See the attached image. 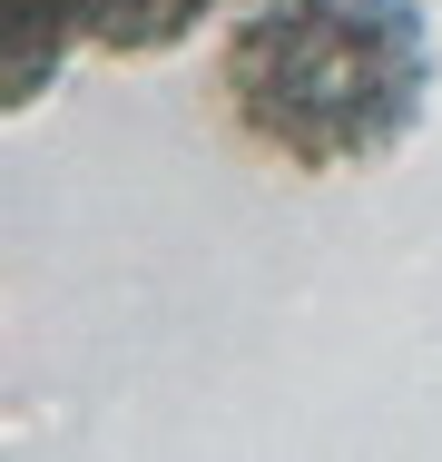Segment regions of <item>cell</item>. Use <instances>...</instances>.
Wrapping results in <instances>:
<instances>
[{
  "label": "cell",
  "mask_w": 442,
  "mask_h": 462,
  "mask_svg": "<svg viewBox=\"0 0 442 462\" xmlns=\"http://www.w3.org/2000/svg\"><path fill=\"white\" fill-rule=\"evenodd\" d=\"M226 118L285 168H373L433 98L423 0H236L216 50Z\"/></svg>",
  "instance_id": "6da1fadb"
},
{
  "label": "cell",
  "mask_w": 442,
  "mask_h": 462,
  "mask_svg": "<svg viewBox=\"0 0 442 462\" xmlns=\"http://www.w3.org/2000/svg\"><path fill=\"white\" fill-rule=\"evenodd\" d=\"M207 10H226V0H10V98L50 89V69H60L69 40L148 60V50H177Z\"/></svg>",
  "instance_id": "7a4b0ae2"
}]
</instances>
